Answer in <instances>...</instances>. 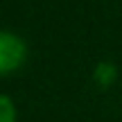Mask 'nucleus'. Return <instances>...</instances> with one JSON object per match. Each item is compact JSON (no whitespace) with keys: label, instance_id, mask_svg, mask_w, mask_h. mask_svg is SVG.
<instances>
[{"label":"nucleus","instance_id":"obj_2","mask_svg":"<svg viewBox=\"0 0 122 122\" xmlns=\"http://www.w3.org/2000/svg\"><path fill=\"white\" fill-rule=\"evenodd\" d=\"M0 122H18L16 104L7 95H0Z\"/></svg>","mask_w":122,"mask_h":122},{"label":"nucleus","instance_id":"obj_1","mask_svg":"<svg viewBox=\"0 0 122 122\" xmlns=\"http://www.w3.org/2000/svg\"><path fill=\"white\" fill-rule=\"evenodd\" d=\"M27 61V43L9 30H0V77H9Z\"/></svg>","mask_w":122,"mask_h":122}]
</instances>
